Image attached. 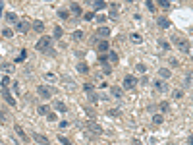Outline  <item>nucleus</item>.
<instances>
[{"mask_svg": "<svg viewBox=\"0 0 193 145\" xmlns=\"http://www.w3.org/2000/svg\"><path fill=\"white\" fill-rule=\"evenodd\" d=\"M158 6H160V8H170V0H158Z\"/></svg>", "mask_w": 193, "mask_h": 145, "instance_id": "30", "label": "nucleus"}, {"mask_svg": "<svg viewBox=\"0 0 193 145\" xmlns=\"http://www.w3.org/2000/svg\"><path fill=\"white\" fill-rule=\"evenodd\" d=\"M93 6H95V10H104L106 8V2H104V0H95Z\"/></svg>", "mask_w": 193, "mask_h": 145, "instance_id": "15", "label": "nucleus"}, {"mask_svg": "<svg viewBox=\"0 0 193 145\" xmlns=\"http://www.w3.org/2000/svg\"><path fill=\"white\" fill-rule=\"evenodd\" d=\"M135 72H137V74H145V72H147V66H145V64H137V66H135Z\"/></svg>", "mask_w": 193, "mask_h": 145, "instance_id": "25", "label": "nucleus"}, {"mask_svg": "<svg viewBox=\"0 0 193 145\" xmlns=\"http://www.w3.org/2000/svg\"><path fill=\"white\" fill-rule=\"evenodd\" d=\"M108 62H110V64H118V54H116L114 50L108 52Z\"/></svg>", "mask_w": 193, "mask_h": 145, "instance_id": "14", "label": "nucleus"}, {"mask_svg": "<svg viewBox=\"0 0 193 145\" xmlns=\"http://www.w3.org/2000/svg\"><path fill=\"white\" fill-rule=\"evenodd\" d=\"M131 41H133V43H141V35H137V33H131Z\"/></svg>", "mask_w": 193, "mask_h": 145, "instance_id": "35", "label": "nucleus"}, {"mask_svg": "<svg viewBox=\"0 0 193 145\" xmlns=\"http://www.w3.org/2000/svg\"><path fill=\"white\" fill-rule=\"evenodd\" d=\"M46 118H48L50 122H54L56 120V112H48V114H46Z\"/></svg>", "mask_w": 193, "mask_h": 145, "instance_id": "41", "label": "nucleus"}, {"mask_svg": "<svg viewBox=\"0 0 193 145\" xmlns=\"http://www.w3.org/2000/svg\"><path fill=\"white\" fill-rule=\"evenodd\" d=\"M97 48H99L101 54H104V52L110 50V45H108V41H99V43H97Z\"/></svg>", "mask_w": 193, "mask_h": 145, "instance_id": "6", "label": "nucleus"}, {"mask_svg": "<svg viewBox=\"0 0 193 145\" xmlns=\"http://www.w3.org/2000/svg\"><path fill=\"white\" fill-rule=\"evenodd\" d=\"M95 18V14H91V12H89V14H85V19H93Z\"/></svg>", "mask_w": 193, "mask_h": 145, "instance_id": "47", "label": "nucleus"}, {"mask_svg": "<svg viewBox=\"0 0 193 145\" xmlns=\"http://www.w3.org/2000/svg\"><path fill=\"white\" fill-rule=\"evenodd\" d=\"M68 10H58V18H62V19H68Z\"/></svg>", "mask_w": 193, "mask_h": 145, "instance_id": "31", "label": "nucleus"}, {"mask_svg": "<svg viewBox=\"0 0 193 145\" xmlns=\"http://www.w3.org/2000/svg\"><path fill=\"white\" fill-rule=\"evenodd\" d=\"M54 107H56L58 112H66V104L64 103H60V101H58V103H54Z\"/></svg>", "mask_w": 193, "mask_h": 145, "instance_id": "27", "label": "nucleus"}, {"mask_svg": "<svg viewBox=\"0 0 193 145\" xmlns=\"http://www.w3.org/2000/svg\"><path fill=\"white\" fill-rule=\"evenodd\" d=\"M37 93H39V97H43V99H50L52 95H54V87H52V85H41V87L37 89Z\"/></svg>", "mask_w": 193, "mask_h": 145, "instance_id": "1", "label": "nucleus"}, {"mask_svg": "<svg viewBox=\"0 0 193 145\" xmlns=\"http://www.w3.org/2000/svg\"><path fill=\"white\" fill-rule=\"evenodd\" d=\"M97 33H99L101 37H108V35H110V29H108V27H99Z\"/></svg>", "mask_w": 193, "mask_h": 145, "instance_id": "20", "label": "nucleus"}, {"mask_svg": "<svg viewBox=\"0 0 193 145\" xmlns=\"http://www.w3.org/2000/svg\"><path fill=\"white\" fill-rule=\"evenodd\" d=\"M0 145H4V143H0Z\"/></svg>", "mask_w": 193, "mask_h": 145, "instance_id": "50", "label": "nucleus"}, {"mask_svg": "<svg viewBox=\"0 0 193 145\" xmlns=\"http://www.w3.org/2000/svg\"><path fill=\"white\" fill-rule=\"evenodd\" d=\"M147 8L151 10V12H155V6H153V2H151V0H147Z\"/></svg>", "mask_w": 193, "mask_h": 145, "instance_id": "45", "label": "nucleus"}, {"mask_svg": "<svg viewBox=\"0 0 193 145\" xmlns=\"http://www.w3.org/2000/svg\"><path fill=\"white\" fill-rule=\"evenodd\" d=\"M58 141H60L62 145H72V141H70L66 136H58Z\"/></svg>", "mask_w": 193, "mask_h": 145, "instance_id": "28", "label": "nucleus"}, {"mask_svg": "<svg viewBox=\"0 0 193 145\" xmlns=\"http://www.w3.org/2000/svg\"><path fill=\"white\" fill-rule=\"evenodd\" d=\"M72 39H74V41H81V39H83V31H74V33H72Z\"/></svg>", "mask_w": 193, "mask_h": 145, "instance_id": "24", "label": "nucleus"}, {"mask_svg": "<svg viewBox=\"0 0 193 145\" xmlns=\"http://www.w3.org/2000/svg\"><path fill=\"white\" fill-rule=\"evenodd\" d=\"M108 16H110V18H118V6H116V4L110 6V14H108Z\"/></svg>", "mask_w": 193, "mask_h": 145, "instance_id": "23", "label": "nucleus"}, {"mask_svg": "<svg viewBox=\"0 0 193 145\" xmlns=\"http://www.w3.org/2000/svg\"><path fill=\"white\" fill-rule=\"evenodd\" d=\"M160 110H162V112H168V110H170V104L166 103V101H162V103H160Z\"/></svg>", "mask_w": 193, "mask_h": 145, "instance_id": "32", "label": "nucleus"}, {"mask_svg": "<svg viewBox=\"0 0 193 145\" xmlns=\"http://www.w3.org/2000/svg\"><path fill=\"white\" fill-rule=\"evenodd\" d=\"M2 97H4V101L10 104V107H16V99L12 97V93H10L6 87H2Z\"/></svg>", "mask_w": 193, "mask_h": 145, "instance_id": "5", "label": "nucleus"}, {"mask_svg": "<svg viewBox=\"0 0 193 145\" xmlns=\"http://www.w3.org/2000/svg\"><path fill=\"white\" fill-rule=\"evenodd\" d=\"M8 83H10V77H8V75H4V77H2V87H6Z\"/></svg>", "mask_w": 193, "mask_h": 145, "instance_id": "43", "label": "nucleus"}, {"mask_svg": "<svg viewBox=\"0 0 193 145\" xmlns=\"http://www.w3.org/2000/svg\"><path fill=\"white\" fill-rule=\"evenodd\" d=\"M2 70H6L8 74H12V72H14V66L12 64H2Z\"/></svg>", "mask_w": 193, "mask_h": 145, "instance_id": "33", "label": "nucleus"}, {"mask_svg": "<svg viewBox=\"0 0 193 145\" xmlns=\"http://www.w3.org/2000/svg\"><path fill=\"white\" fill-rule=\"evenodd\" d=\"M70 10H72V12H74V14L81 16V6H79V4H75V2H74V4H72V6H70Z\"/></svg>", "mask_w": 193, "mask_h": 145, "instance_id": "21", "label": "nucleus"}, {"mask_svg": "<svg viewBox=\"0 0 193 145\" xmlns=\"http://www.w3.org/2000/svg\"><path fill=\"white\" fill-rule=\"evenodd\" d=\"M158 75H160L162 80H168V77L172 75V72L168 70V68H160V70H158Z\"/></svg>", "mask_w": 193, "mask_h": 145, "instance_id": "12", "label": "nucleus"}, {"mask_svg": "<svg viewBox=\"0 0 193 145\" xmlns=\"http://www.w3.org/2000/svg\"><path fill=\"white\" fill-rule=\"evenodd\" d=\"M83 91H85V93H93V85L91 83H85V85H83Z\"/></svg>", "mask_w": 193, "mask_h": 145, "instance_id": "34", "label": "nucleus"}, {"mask_svg": "<svg viewBox=\"0 0 193 145\" xmlns=\"http://www.w3.org/2000/svg\"><path fill=\"white\" fill-rule=\"evenodd\" d=\"M87 128H89V131H91L93 136H102V131H104L99 124H97V122H93V120L87 122Z\"/></svg>", "mask_w": 193, "mask_h": 145, "instance_id": "2", "label": "nucleus"}, {"mask_svg": "<svg viewBox=\"0 0 193 145\" xmlns=\"http://www.w3.org/2000/svg\"><path fill=\"white\" fill-rule=\"evenodd\" d=\"M4 122H6V116H4L2 112H0V124H4Z\"/></svg>", "mask_w": 193, "mask_h": 145, "instance_id": "48", "label": "nucleus"}, {"mask_svg": "<svg viewBox=\"0 0 193 145\" xmlns=\"http://www.w3.org/2000/svg\"><path fill=\"white\" fill-rule=\"evenodd\" d=\"M110 93L114 95L116 99H122V95H124V93H122V89H120V87H112V89H110Z\"/></svg>", "mask_w": 193, "mask_h": 145, "instance_id": "19", "label": "nucleus"}, {"mask_svg": "<svg viewBox=\"0 0 193 145\" xmlns=\"http://www.w3.org/2000/svg\"><path fill=\"white\" fill-rule=\"evenodd\" d=\"M108 116H120V110H116V108H110V110H108Z\"/></svg>", "mask_w": 193, "mask_h": 145, "instance_id": "36", "label": "nucleus"}, {"mask_svg": "<svg viewBox=\"0 0 193 145\" xmlns=\"http://www.w3.org/2000/svg\"><path fill=\"white\" fill-rule=\"evenodd\" d=\"M6 21H10V23H16V21H18V16H16L14 12H8V14H6Z\"/></svg>", "mask_w": 193, "mask_h": 145, "instance_id": "16", "label": "nucleus"}, {"mask_svg": "<svg viewBox=\"0 0 193 145\" xmlns=\"http://www.w3.org/2000/svg\"><path fill=\"white\" fill-rule=\"evenodd\" d=\"M33 139L37 141V143H41V145H48V143H50L48 137H45L43 134H33Z\"/></svg>", "mask_w": 193, "mask_h": 145, "instance_id": "7", "label": "nucleus"}, {"mask_svg": "<svg viewBox=\"0 0 193 145\" xmlns=\"http://www.w3.org/2000/svg\"><path fill=\"white\" fill-rule=\"evenodd\" d=\"M2 35H4V37H12V35H14V33H12V29H4V31H2Z\"/></svg>", "mask_w": 193, "mask_h": 145, "instance_id": "39", "label": "nucleus"}, {"mask_svg": "<svg viewBox=\"0 0 193 145\" xmlns=\"http://www.w3.org/2000/svg\"><path fill=\"white\" fill-rule=\"evenodd\" d=\"M77 72H79V74H87V72H89V66L83 64V62H79V64H77Z\"/></svg>", "mask_w": 193, "mask_h": 145, "instance_id": "17", "label": "nucleus"}, {"mask_svg": "<svg viewBox=\"0 0 193 145\" xmlns=\"http://www.w3.org/2000/svg\"><path fill=\"white\" fill-rule=\"evenodd\" d=\"M189 143H191V145H193V137H189Z\"/></svg>", "mask_w": 193, "mask_h": 145, "instance_id": "49", "label": "nucleus"}, {"mask_svg": "<svg viewBox=\"0 0 193 145\" xmlns=\"http://www.w3.org/2000/svg\"><path fill=\"white\" fill-rule=\"evenodd\" d=\"M155 87L158 89V91H162V93H164V91H168V85H166L162 80H156V81H155Z\"/></svg>", "mask_w": 193, "mask_h": 145, "instance_id": "11", "label": "nucleus"}, {"mask_svg": "<svg viewBox=\"0 0 193 145\" xmlns=\"http://www.w3.org/2000/svg\"><path fill=\"white\" fill-rule=\"evenodd\" d=\"M110 72H112V68L108 64H104V74H110Z\"/></svg>", "mask_w": 193, "mask_h": 145, "instance_id": "46", "label": "nucleus"}, {"mask_svg": "<svg viewBox=\"0 0 193 145\" xmlns=\"http://www.w3.org/2000/svg\"><path fill=\"white\" fill-rule=\"evenodd\" d=\"M156 25H158L160 29H168V27H170V19H168V18H158V19H156Z\"/></svg>", "mask_w": 193, "mask_h": 145, "instance_id": "8", "label": "nucleus"}, {"mask_svg": "<svg viewBox=\"0 0 193 145\" xmlns=\"http://www.w3.org/2000/svg\"><path fill=\"white\" fill-rule=\"evenodd\" d=\"M33 29H35L37 33H43V29H45V23H43L41 19H35V21H33Z\"/></svg>", "mask_w": 193, "mask_h": 145, "instance_id": "10", "label": "nucleus"}, {"mask_svg": "<svg viewBox=\"0 0 193 145\" xmlns=\"http://www.w3.org/2000/svg\"><path fill=\"white\" fill-rule=\"evenodd\" d=\"M162 122H164V118H162L160 114H155V116H153V124H156V126H160Z\"/></svg>", "mask_w": 193, "mask_h": 145, "instance_id": "22", "label": "nucleus"}, {"mask_svg": "<svg viewBox=\"0 0 193 145\" xmlns=\"http://www.w3.org/2000/svg\"><path fill=\"white\" fill-rule=\"evenodd\" d=\"M62 35H64V29H62V27H58V25H56V27H54V37H56V39H60V37H62Z\"/></svg>", "mask_w": 193, "mask_h": 145, "instance_id": "26", "label": "nucleus"}, {"mask_svg": "<svg viewBox=\"0 0 193 145\" xmlns=\"http://www.w3.org/2000/svg\"><path fill=\"white\" fill-rule=\"evenodd\" d=\"M89 95V101H91V103H97V101H99V97H97L95 93H87Z\"/></svg>", "mask_w": 193, "mask_h": 145, "instance_id": "38", "label": "nucleus"}, {"mask_svg": "<svg viewBox=\"0 0 193 145\" xmlns=\"http://www.w3.org/2000/svg\"><path fill=\"white\" fill-rule=\"evenodd\" d=\"M178 48L182 52H189V41H185V39H180L178 41Z\"/></svg>", "mask_w": 193, "mask_h": 145, "instance_id": "9", "label": "nucleus"}, {"mask_svg": "<svg viewBox=\"0 0 193 145\" xmlns=\"http://www.w3.org/2000/svg\"><path fill=\"white\" fill-rule=\"evenodd\" d=\"M85 112H87L89 116H95V112H93V108H89V107H85Z\"/></svg>", "mask_w": 193, "mask_h": 145, "instance_id": "44", "label": "nucleus"}, {"mask_svg": "<svg viewBox=\"0 0 193 145\" xmlns=\"http://www.w3.org/2000/svg\"><path fill=\"white\" fill-rule=\"evenodd\" d=\"M135 85H137V80L133 75H126L124 77V89H135Z\"/></svg>", "mask_w": 193, "mask_h": 145, "instance_id": "4", "label": "nucleus"}, {"mask_svg": "<svg viewBox=\"0 0 193 145\" xmlns=\"http://www.w3.org/2000/svg\"><path fill=\"white\" fill-rule=\"evenodd\" d=\"M16 134H18V136L21 137L23 141H29V137L25 136V131H23V130H21V128H19V126H16Z\"/></svg>", "mask_w": 193, "mask_h": 145, "instance_id": "18", "label": "nucleus"}, {"mask_svg": "<svg viewBox=\"0 0 193 145\" xmlns=\"http://www.w3.org/2000/svg\"><path fill=\"white\" fill-rule=\"evenodd\" d=\"M25 56H27V52H25V50H21L19 58H16V60H18V62H23V60H25Z\"/></svg>", "mask_w": 193, "mask_h": 145, "instance_id": "40", "label": "nucleus"}, {"mask_svg": "<svg viewBox=\"0 0 193 145\" xmlns=\"http://www.w3.org/2000/svg\"><path fill=\"white\" fill-rule=\"evenodd\" d=\"M16 29H18L19 33H27V23H25V21H18V23H16Z\"/></svg>", "mask_w": 193, "mask_h": 145, "instance_id": "13", "label": "nucleus"}, {"mask_svg": "<svg viewBox=\"0 0 193 145\" xmlns=\"http://www.w3.org/2000/svg\"><path fill=\"white\" fill-rule=\"evenodd\" d=\"M99 62L106 64V62H108V54H101V56H99Z\"/></svg>", "mask_w": 193, "mask_h": 145, "instance_id": "37", "label": "nucleus"}, {"mask_svg": "<svg viewBox=\"0 0 193 145\" xmlns=\"http://www.w3.org/2000/svg\"><path fill=\"white\" fill-rule=\"evenodd\" d=\"M39 114H48V107H46V104H39Z\"/></svg>", "mask_w": 193, "mask_h": 145, "instance_id": "29", "label": "nucleus"}, {"mask_svg": "<svg viewBox=\"0 0 193 145\" xmlns=\"http://www.w3.org/2000/svg\"><path fill=\"white\" fill-rule=\"evenodd\" d=\"M158 43H160V47L164 48V50H168V48H170V45H168V43H166V41H158Z\"/></svg>", "mask_w": 193, "mask_h": 145, "instance_id": "42", "label": "nucleus"}, {"mask_svg": "<svg viewBox=\"0 0 193 145\" xmlns=\"http://www.w3.org/2000/svg\"><path fill=\"white\" fill-rule=\"evenodd\" d=\"M50 45H52L50 37H41V41L37 43V50H48V48H50Z\"/></svg>", "mask_w": 193, "mask_h": 145, "instance_id": "3", "label": "nucleus"}]
</instances>
